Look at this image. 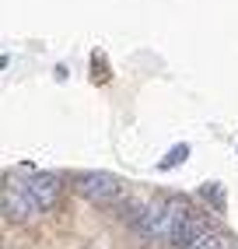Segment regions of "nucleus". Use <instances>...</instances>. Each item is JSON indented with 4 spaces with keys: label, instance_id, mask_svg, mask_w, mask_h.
<instances>
[{
    "label": "nucleus",
    "instance_id": "obj_1",
    "mask_svg": "<svg viewBox=\"0 0 238 249\" xmlns=\"http://www.w3.org/2000/svg\"><path fill=\"white\" fill-rule=\"evenodd\" d=\"M21 190H25V196H28L32 211H49V207H56L63 182H60L53 172H35V176H28V179L21 182Z\"/></svg>",
    "mask_w": 238,
    "mask_h": 249
},
{
    "label": "nucleus",
    "instance_id": "obj_2",
    "mask_svg": "<svg viewBox=\"0 0 238 249\" xmlns=\"http://www.w3.org/2000/svg\"><path fill=\"white\" fill-rule=\"evenodd\" d=\"M77 190H81V196H88L91 204H109V200H116V196L123 193L119 179L109 176V172H88V176H81L77 179Z\"/></svg>",
    "mask_w": 238,
    "mask_h": 249
},
{
    "label": "nucleus",
    "instance_id": "obj_3",
    "mask_svg": "<svg viewBox=\"0 0 238 249\" xmlns=\"http://www.w3.org/2000/svg\"><path fill=\"white\" fill-rule=\"evenodd\" d=\"M28 211H32V204H28L25 190H14V182H7V186H4V214L14 218V221H21Z\"/></svg>",
    "mask_w": 238,
    "mask_h": 249
},
{
    "label": "nucleus",
    "instance_id": "obj_4",
    "mask_svg": "<svg viewBox=\"0 0 238 249\" xmlns=\"http://www.w3.org/2000/svg\"><path fill=\"white\" fill-rule=\"evenodd\" d=\"M112 74H109V60H105V53H102V49H95L91 53V81L95 85H105Z\"/></svg>",
    "mask_w": 238,
    "mask_h": 249
},
{
    "label": "nucleus",
    "instance_id": "obj_5",
    "mask_svg": "<svg viewBox=\"0 0 238 249\" xmlns=\"http://www.w3.org/2000/svg\"><path fill=\"white\" fill-rule=\"evenodd\" d=\"M186 158H189V144H175L172 151H168V155L158 161V169H161V172H168V169H175V165H182Z\"/></svg>",
    "mask_w": 238,
    "mask_h": 249
},
{
    "label": "nucleus",
    "instance_id": "obj_6",
    "mask_svg": "<svg viewBox=\"0 0 238 249\" xmlns=\"http://www.w3.org/2000/svg\"><path fill=\"white\" fill-rule=\"evenodd\" d=\"M200 196H203V200H210L217 211L228 207V200H224V186H221V182H207V186L200 190Z\"/></svg>",
    "mask_w": 238,
    "mask_h": 249
},
{
    "label": "nucleus",
    "instance_id": "obj_7",
    "mask_svg": "<svg viewBox=\"0 0 238 249\" xmlns=\"http://www.w3.org/2000/svg\"><path fill=\"white\" fill-rule=\"evenodd\" d=\"M189 249H231V242H228V235H221V231H207V235Z\"/></svg>",
    "mask_w": 238,
    "mask_h": 249
}]
</instances>
